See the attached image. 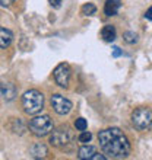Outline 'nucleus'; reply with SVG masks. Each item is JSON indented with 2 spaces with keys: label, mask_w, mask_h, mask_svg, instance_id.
I'll return each instance as SVG.
<instances>
[{
  "label": "nucleus",
  "mask_w": 152,
  "mask_h": 160,
  "mask_svg": "<svg viewBox=\"0 0 152 160\" xmlns=\"http://www.w3.org/2000/svg\"><path fill=\"white\" fill-rule=\"evenodd\" d=\"M145 18H146V19H149V21H152V6L148 9V10H146V13H145Z\"/></svg>",
  "instance_id": "6ab92c4d"
},
{
  "label": "nucleus",
  "mask_w": 152,
  "mask_h": 160,
  "mask_svg": "<svg viewBox=\"0 0 152 160\" xmlns=\"http://www.w3.org/2000/svg\"><path fill=\"white\" fill-rule=\"evenodd\" d=\"M91 138H92V134L89 132V131H82L80 132V135H79V141L80 143H89L91 141Z\"/></svg>",
  "instance_id": "dca6fc26"
},
{
  "label": "nucleus",
  "mask_w": 152,
  "mask_h": 160,
  "mask_svg": "<svg viewBox=\"0 0 152 160\" xmlns=\"http://www.w3.org/2000/svg\"><path fill=\"white\" fill-rule=\"evenodd\" d=\"M95 12H97L95 4L86 3V4H84V6H82V15H84V16H91V15H94Z\"/></svg>",
  "instance_id": "4468645a"
},
{
  "label": "nucleus",
  "mask_w": 152,
  "mask_h": 160,
  "mask_svg": "<svg viewBox=\"0 0 152 160\" xmlns=\"http://www.w3.org/2000/svg\"><path fill=\"white\" fill-rule=\"evenodd\" d=\"M22 108L28 115H37L44 108V96L35 89L26 90L22 96Z\"/></svg>",
  "instance_id": "f03ea898"
},
{
  "label": "nucleus",
  "mask_w": 152,
  "mask_h": 160,
  "mask_svg": "<svg viewBox=\"0 0 152 160\" xmlns=\"http://www.w3.org/2000/svg\"><path fill=\"white\" fill-rule=\"evenodd\" d=\"M95 156H97V148L92 146H84L78 152V157L80 160H94Z\"/></svg>",
  "instance_id": "9d476101"
},
{
  "label": "nucleus",
  "mask_w": 152,
  "mask_h": 160,
  "mask_svg": "<svg viewBox=\"0 0 152 160\" xmlns=\"http://www.w3.org/2000/svg\"><path fill=\"white\" fill-rule=\"evenodd\" d=\"M102 152L111 159H124L130 153V143L120 128H107L98 134Z\"/></svg>",
  "instance_id": "f257e3e1"
},
{
  "label": "nucleus",
  "mask_w": 152,
  "mask_h": 160,
  "mask_svg": "<svg viewBox=\"0 0 152 160\" xmlns=\"http://www.w3.org/2000/svg\"><path fill=\"white\" fill-rule=\"evenodd\" d=\"M120 55H122V50L116 47V48H114V51H113V57H120Z\"/></svg>",
  "instance_id": "412c9836"
},
{
  "label": "nucleus",
  "mask_w": 152,
  "mask_h": 160,
  "mask_svg": "<svg viewBox=\"0 0 152 160\" xmlns=\"http://www.w3.org/2000/svg\"><path fill=\"white\" fill-rule=\"evenodd\" d=\"M51 102V106H53V109L57 112L59 115H68L70 111H72V102L69 101V99H66L64 96H62V95H53L50 99Z\"/></svg>",
  "instance_id": "0eeeda50"
},
{
  "label": "nucleus",
  "mask_w": 152,
  "mask_h": 160,
  "mask_svg": "<svg viewBox=\"0 0 152 160\" xmlns=\"http://www.w3.org/2000/svg\"><path fill=\"white\" fill-rule=\"evenodd\" d=\"M75 127H76V130L84 131V130H86L88 124H86V121H85L84 118H78V119L75 121Z\"/></svg>",
  "instance_id": "f3484780"
},
{
  "label": "nucleus",
  "mask_w": 152,
  "mask_h": 160,
  "mask_svg": "<svg viewBox=\"0 0 152 160\" xmlns=\"http://www.w3.org/2000/svg\"><path fill=\"white\" fill-rule=\"evenodd\" d=\"M28 127L37 137H46L53 131V121L48 115H40L31 119Z\"/></svg>",
  "instance_id": "20e7f679"
},
{
  "label": "nucleus",
  "mask_w": 152,
  "mask_h": 160,
  "mask_svg": "<svg viewBox=\"0 0 152 160\" xmlns=\"http://www.w3.org/2000/svg\"><path fill=\"white\" fill-rule=\"evenodd\" d=\"M13 2H15V0H0V4H2V6H10Z\"/></svg>",
  "instance_id": "aec40b11"
},
{
  "label": "nucleus",
  "mask_w": 152,
  "mask_h": 160,
  "mask_svg": "<svg viewBox=\"0 0 152 160\" xmlns=\"http://www.w3.org/2000/svg\"><path fill=\"white\" fill-rule=\"evenodd\" d=\"M116 35H117V32H116V28L113 25H106L101 31V38L106 42H113L116 39Z\"/></svg>",
  "instance_id": "ddd939ff"
},
{
  "label": "nucleus",
  "mask_w": 152,
  "mask_h": 160,
  "mask_svg": "<svg viewBox=\"0 0 152 160\" xmlns=\"http://www.w3.org/2000/svg\"><path fill=\"white\" fill-rule=\"evenodd\" d=\"M53 74H54L56 83L59 84L60 88H64V89L68 88L69 82H70V74H72V70L69 67V64H66V63L59 64V66L54 68Z\"/></svg>",
  "instance_id": "423d86ee"
},
{
  "label": "nucleus",
  "mask_w": 152,
  "mask_h": 160,
  "mask_svg": "<svg viewBox=\"0 0 152 160\" xmlns=\"http://www.w3.org/2000/svg\"><path fill=\"white\" fill-rule=\"evenodd\" d=\"M30 152H31V156L34 157V159H41V157H46V154L48 153V150H47L46 144L37 143L31 147Z\"/></svg>",
  "instance_id": "f8f14e48"
},
{
  "label": "nucleus",
  "mask_w": 152,
  "mask_h": 160,
  "mask_svg": "<svg viewBox=\"0 0 152 160\" xmlns=\"http://www.w3.org/2000/svg\"><path fill=\"white\" fill-rule=\"evenodd\" d=\"M53 134L50 137V143L54 146V147H59V148H66L68 146L73 143L75 140V134H73L72 128L69 125H62L59 127L57 130H53L51 131Z\"/></svg>",
  "instance_id": "7ed1b4c3"
},
{
  "label": "nucleus",
  "mask_w": 152,
  "mask_h": 160,
  "mask_svg": "<svg viewBox=\"0 0 152 160\" xmlns=\"http://www.w3.org/2000/svg\"><path fill=\"white\" fill-rule=\"evenodd\" d=\"M152 122V111L149 108H138L133 111L132 114V124L135 125V128L138 131H145L151 127Z\"/></svg>",
  "instance_id": "39448f33"
},
{
  "label": "nucleus",
  "mask_w": 152,
  "mask_h": 160,
  "mask_svg": "<svg viewBox=\"0 0 152 160\" xmlns=\"http://www.w3.org/2000/svg\"><path fill=\"white\" fill-rule=\"evenodd\" d=\"M50 4L54 9H59L60 6H62V0H50Z\"/></svg>",
  "instance_id": "a211bd4d"
},
{
  "label": "nucleus",
  "mask_w": 152,
  "mask_h": 160,
  "mask_svg": "<svg viewBox=\"0 0 152 160\" xmlns=\"http://www.w3.org/2000/svg\"><path fill=\"white\" fill-rule=\"evenodd\" d=\"M123 38L127 44H136L138 42V34L135 32H132V31H126L124 34H123Z\"/></svg>",
  "instance_id": "2eb2a0df"
},
{
  "label": "nucleus",
  "mask_w": 152,
  "mask_h": 160,
  "mask_svg": "<svg viewBox=\"0 0 152 160\" xmlns=\"http://www.w3.org/2000/svg\"><path fill=\"white\" fill-rule=\"evenodd\" d=\"M122 8V0H106L104 4V13L107 16H116Z\"/></svg>",
  "instance_id": "1a4fd4ad"
},
{
  "label": "nucleus",
  "mask_w": 152,
  "mask_h": 160,
  "mask_svg": "<svg viewBox=\"0 0 152 160\" xmlns=\"http://www.w3.org/2000/svg\"><path fill=\"white\" fill-rule=\"evenodd\" d=\"M13 41V34L6 28L0 26V48H8Z\"/></svg>",
  "instance_id": "9b49d317"
},
{
  "label": "nucleus",
  "mask_w": 152,
  "mask_h": 160,
  "mask_svg": "<svg viewBox=\"0 0 152 160\" xmlns=\"http://www.w3.org/2000/svg\"><path fill=\"white\" fill-rule=\"evenodd\" d=\"M149 130H151V131H152V122H151V127H149Z\"/></svg>",
  "instance_id": "4be33fe9"
},
{
  "label": "nucleus",
  "mask_w": 152,
  "mask_h": 160,
  "mask_svg": "<svg viewBox=\"0 0 152 160\" xmlns=\"http://www.w3.org/2000/svg\"><path fill=\"white\" fill-rule=\"evenodd\" d=\"M0 96L4 101H13L16 96V88L12 83H0Z\"/></svg>",
  "instance_id": "6e6552de"
}]
</instances>
